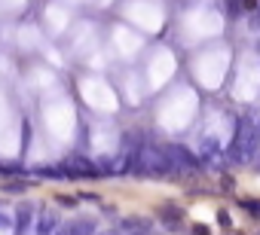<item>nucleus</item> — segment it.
Returning a JSON list of instances; mask_svg holds the SVG:
<instances>
[{"instance_id":"nucleus-1","label":"nucleus","mask_w":260,"mask_h":235,"mask_svg":"<svg viewBox=\"0 0 260 235\" xmlns=\"http://www.w3.org/2000/svg\"><path fill=\"white\" fill-rule=\"evenodd\" d=\"M257 150H260V135H257V129H254V123L251 120H242V126H239V132H236V144H233V162H251L254 156H257Z\"/></svg>"},{"instance_id":"nucleus-2","label":"nucleus","mask_w":260,"mask_h":235,"mask_svg":"<svg viewBox=\"0 0 260 235\" xmlns=\"http://www.w3.org/2000/svg\"><path fill=\"white\" fill-rule=\"evenodd\" d=\"M166 156H169V162H172V171H193V168L199 165V156L190 153L187 147H178V144L169 147Z\"/></svg>"},{"instance_id":"nucleus-3","label":"nucleus","mask_w":260,"mask_h":235,"mask_svg":"<svg viewBox=\"0 0 260 235\" xmlns=\"http://www.w3.org/2000/svg\"><path fill=\"white\" fill-rule=\"evenodd\" d=\"M159 217H162V226H166L169 232H178L181 223H184V208H178V205H162V208H159Z\"/></svg>"},{"instance_id":"nucleus-4","label":"nucleus","mask_w":260,"mask_h":235,"mask_svg":"<svg viewBox=\"0 0 260 235\" xmlns=\"http://www.w3.org/2000/svg\"><path fill=\"white\" fill-rule=\"evenodd\" d=\"M58 235H95V220H86V217L71 220L58 229Z\"/></svg>"},{"instance_id":"nucleus-5","label":"nucleus","mask_w":260,"mask_h":235,"mask_svg":"<svg viewBox=\"0 0 260 235\" xmlns=\"http://www.w3.org/2000/svg\"><path fill=\"white\" fill-rule=\"evenodd\" d=\"M202 156H205L208 162H214V165H217V162L223 159V150H220V144H214V141H205V144H202Z\"/></svg>"},{"instance_id":"nucleus-6","label":"nucleus","mask_w":260,"mask_h":235,"mask_svg":"<svg viewBox=\"0 0 260 235\" xmlns=\"http://www.w3.org/2000/svg\"><path fill=\"white\" fill-rule=\"evenodd\" d=\"M239 208L251 217H260V199H239Z\"/></svg>"},{"instance_id":"nucleus-7","label":"nucleus","mask_w":260,"mask_h":235,"mask_svg":"<svg viewBox=\"0 0 260 235\" xmlns=\"http://www.w3.org/2000/svg\"><path fill=\"white\" fill-rule=\"evenodd\" d=\"M52 226H55V220H52V217H43L37 232H40V235H49V232H52Z\"/></svg>"},{"instance_id":"nucleus-8","label":"nucleus","mask_w":260,"mask_h":235,"mask_svg":"<svg viewBox=\"0 0 260 235\" xmlns=\"http://www.w3.org/2000/svg\"><path fill=\"white\" fill-rule=\"evenodd\" d=\"M217 223H220L223 229H230V214H226V211H217Z\"/></svg>"},{"instance_id":"nucleus-9","label":"nucleus","mask_w":260,"mask_h":235,"mask_svg":"<svg viewBox=\"0 0 260 235\" xmlns=\"http://www.w3.org/2000/svg\"><path fill=\"white\" fill-rule=\"evenodd\" d=\"M239 4H242V13H251L257 4H254V0H239Z\"/></svg>"},{"instance_id":"nucleus-10","label":"nucleus","mask_w":260,"mask_h":235,"mask_svg":"<svg viewBox=\"0 0 260 235\" xmlns=\"http://www.w3.org/2000/svg\"><path fill=\"white\" fill-rule=\"evenodd\" d=\"M193 235H208V229H205V226H196V229H193Z\"/></svg>"},{"instance_id":"nucleus-11","label":"nucleus","mask_w":260,"mask_h":235,"mask_svg":"<svg viewBox=\"0 0 260 235\" xmlns=\"http://www.w3.org/2000/svg\"><path fill=\"white\" fill-rule=\"evenodd\" d=\"M230 235H242V232H230Z\"/></svg>"},{"instance_id":"nucleus-12","label":"nucleus","mask_w":260,"mask_h":235,"mask_svg":"<svg viewBox=\"0 0 260 235\" xmlns=\"http://www.w3.org/2000/svg\"><path fill=\"white\" fill-rule=\"evenodd\" d=\"M257 235H260V232H257Z\"/></svg>"}]
</instances>
